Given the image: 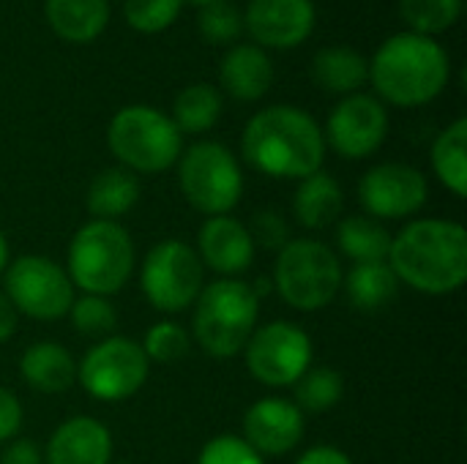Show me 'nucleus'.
<instances>
[{
    "label": "nucleus",
    "instance_id": "nucleus-1",
    "mask_svg": "<svg viewBox=\"0 0 467 464\" xmlns=\"http://www.w3.org/2000/svg\"><path fill=\"white\" fill-rule=\"evenodd\" d=\"M400 282L424 295L457 293L467 279V232L449 219H419L391 238L389 260Z\"/></svg>",
    "mask_w": 467,
    "mask_h": 464
},
{
    "label": "nucleus",
    "instance_id": "nucleus-2",
    "mask_svg": "<svg viewBox=\"0 0 467 464\" xmlns=\"http://www.w3.org/2000/svg\"><path fill=\"white\" fill-rule=\"evenodd\" d=\"M244 159L271 178H309L323 167L326 139L315 118L298 107L276 104L257 112L241 137Z\"/></svg>",
    "mask_w": 467,
    "mask_h": 464
},
{
    "label": "nucleus",
    "instance_id": "nucleus-3",
    "mask_svg": "<svg viewBox=\"0 0 467 464\" xmlns=\"http://www.w3.org/2000/svg\"><path fill=\"white\" fill-rule=\"evenodd\" d=\"M449 52L430 36H391L369 63V79L380 98L397 107H421L449 85Z\"/></svg>",
    "mask_w": 467,
    "mask_h": 464
},
{
    "label": "nucleus",
    "instance_id": "nucleus-4",
    "mask_svg": "<svg viewBox=\"0 0 467 464\" xmlns=\"http://www.w3.org/2000/svg\"><path fill=\"white\" fill-rule=\"evenodd\" d=\"M260 293L241 279H219L194 301L192 336L211 358H235L257 328Z\"/></svg>",
    "mask_w": 467,
    "mask_h": 464
},
{
    "label": "nucleus",
    "instance_id": "nucleus-5",
    "mask_svg": "<svg viewBox=\"0 0 467 464\" xmlns=\"http://www.w3.org/2000/svg\"><path fill=\"white\" fill-rule=\"evenodd\" d=\"M134 241L118 222L93 219L82 224L66 257V273L85 295H115L134 273Z\"/></svg>",
    "mask_w": 467,
    "mask_h": 464
},
{
    "label": "nucleus",
    "instance_id": "nucleus-6",
    "mask_svg": "<svg viewBox=\"0 0 467 464\" xmlns=\"http://www.w3.org/2000/svg\"><path fill=\"white\" fill-rule=\"evenodd\" d=\"M342 276L337 252L312 238L287 241L279 249L274 268L276 293L298 312L326 309L342 290Z\"/></svg>",
    "mask_w": 467,
    "mask_h": 464
},
{
    "label": "nucleus",
    "instance_id": "nucleus-7",
    "mask_svg": "<svg viewBox=\"0 0 467 464\" xmlns=\"http://www.w3.org/2000/svg\"><path fill=\"white\" fill-rule=\"evenodd\" d=\"M112 156L129 172H164L181 159V131L170 115L153 107H123L107 129Z\"/></svg>",
    "mask_w": 467,
    "mask_h": 464
},
{
    "label": "nucleus",
    "instance_id": "nucleus-8",
    "mask_svg": "<svg viewBox=\"0 0 467 464\" xmlns=\"http://www.w3.org/2000/svg\"><path fill=\"white\" fill-rule=\"evenodd\" d=\"M178 183L192 208L205 216H227L244 197V172L219 142H197L178 159Z\"/></svg>",
    "mask_w": 467,
    "mask_h": 464
},
{
    "label": "nucleus",
    "instance_id": "nucleus-9",
    "mask_svg": "<svg viewBox=\"0 0 467 464\" xmlns=\"http://www.w3.org/2000/svg\"><path fill=\"white\" fill-rule=\"evenodd\" d=\"M140 284L148 304L161 314H181L194 306L197 295L205 287V268L197 252L183 241L156 243L140 271Z\"/></svg>",
    "mask_w": 467,
    "mask_h": 464
},
{
    "label": "nucleus",
    "instance_id": "nucleus-10",
    "mask_svg": "<svg viewBox=\"0 0 467 464\" xmlns=\"http://www.w3.org/2000/svg\"><path fill=\"white\" fill-rule=\"evenodd\" d=\"M3 293L16 309L33 320H60L74 304V284L63 265L44 254H25L5 265Z\"/></svg>",
    "mask_w": 467,
    "mask_h": 464
},
{
    "label": "nucleus",
    "instance_id": "nucleus-11",
    "mask_svg": "<svg viewBox=\"0 0 467 464\" xmlns=\"http://www.w3.org/2000/svg\"><path fill=\"white\" fill-rule=\"evenodd\" d=\"M150 361L142 347L126 336L96 342L77 366V383L96 402H126L148 380Z\"/></svg>",
    "mask_w": 467,
    "mask_h": 464
},
{
    "label": "nucleus",
    "instance_id": "nucleus-12",
    "mask_svg": "<svg viewBox=\"0 0 467 464\" xmlns=\"http://www.w3.org/2000/svg\"><path fill=\"white\" fill-rule=\"evenodd\" d=\"M249 375L271 388L296 386L306 369H312V339L309 334L287 320L254 328L244 347Z\"/></svg>",
    "mask_w": 467,
    "mask_h": 464
},
{
    "label": "nucleus",
    "instance_id": "nucleus-13",
    "mask_svg": "<svg viewBox=\"0 0 467 464\" xmlns=\"http://www.w3.org/2000/svg\"><path fill=\"white\" fill-rule=\"evenodd\" d=\"M386 134H389L386 107L375 96L350 93L331 109L323 139L342 159H367L383 145Z\"/></svg>",
    "mask_w": 467,
    "mask_h": 464
},
{
    "label": "nucleus",
    "instance_id": "nucleus-14",
    "mask_svg": "<svg viewBox=\"0 0 467 464\" xmlns=\"http://www.w3.org/2000/svg\"><path fill=\"white\" fill-rule=\"evenodd\" d=\"M430 186L421 170L400 161L372 167L358 183V200L372 219H405L424 208Z\"/></svg>",
    "mask_w": 467,
    "mask_h": 464
},
{
    "label": "nucleus",
    "instance_id": "nucleus-15",
    "mask_svg": "<svg viewBox=\"0 0 467 464\" xmlns=\"http://www.w3.org/2000/svg\"><path fill=\"white\" fill-rule=\"evenodd\" d=\"M304 413L287 399H260L244 416V440L260 457L290 454L304 440Z\"/></svg>",
    "mask_w": 467,
    "mask_h": 464
},
{
    "label": "nucleus",
    "instance_id": "nucleus-16",
    "mask_svg": "<svg viewBox=\"0 0 467 464\" xmlns=\"http://www.w3.org/2000/svg\"><path fill=\"white\" fill-rule=\"evenodd\" d=\"M244 25L257 44L290 49L309 38L315 27L312 0H249Z\"/></svg>",
    "mask_w": 467,
    "mask_h": 464
},
{
    "label": "nucleus",
    "instance_id": "nucleus-17",
    "mask_svg": "<svg viewBox=\"0 0 467 464\" xmlns=\"http://www.w3.org/2000/svg\"><path fill=\"white\" fill-rule=\"evenodd\" d=\"M197 257L202 268L222 273L224 279H235L254 260V241L249 227L233 216H208V222L197 232Z\"/></svg>",
    "mask_w": 467,
    "mask_h": 464
},
{
    "label": "nucleus",
    "instance_id": "nucleus-18",
    "mask_svg": "<svg viewBox=\"0 0 467 464\" xmlns=\"http://www.w3.org/2000/svg\"><path fill=\"white\" fill-rule=\"evenodd\" d=\"M112 462V435L109 429L90 418L74 416L63 421L49 443L44 464H109Z\"/></svg>",
    "mask_w": 467,
    "mask_h": 464
},
{
    "label": "nucleus",
    "instance_id": "nucleus-19",
    "mask_svg": "<svg viewBox=\"0 0 467 464\" xmlns=\"http://www.w3.org/2000/svg\"><path fill=\"white\" fill-rule=\"evenodd\" d=\"M219 79L222 88L238 98V101H257L271 90L274 82V66L271 57L254 46V44H241L233 46L219 66Z\"/></svg>",
    "mask_w": 467,
    "mask_h": 464
},
{
    "label": "nucleus",
    "instance_id": "nucleus-20",
    "mask_svg": "<svg viewBox=\"0 0 467 464\" xmlns=\"http://www.w3.org/2000/svg\"><path fill=\"white\" fill-rule=\"evenodd\" d=\"M22 380L38 394H66L77 383V364L57 342H36L19 358Z\"/></svg>",
    "mask_w": 467,
    "mask_h": 464
},
{
    "label": "nucleus",
    "instance_id": "nucleus-21",
    "mask_svg": "<svg viewBox=\"0 0 467 464\" xmlns=\"http://www.w3.org/2000/svg\"><path fill=\"white\" fill-rule=\"evenodd\" d=\"M49 27L71 44H88L101 36L109 19L107 0H47Z\"/></svg>",
    "mask_w": 467,
    "mask_h": 464
},
{
    "label": "nucleus",
    "instance_id": "nucleus-22",
    "mask_svg": "<svg viewBox=\"0 0 467 464\" xmlns=\"http://www.w3.org/2000/svg\"><path fill=\"white\" fill-rule=\"evenodd\" d=\"M342 205H345V197H342L339 183L328 172L317 170L315 175H309L298 183V191L293 200V213L301 222V227L323 230L339 219Z\"/></svg>",
    "mask_w": 467,
    "mask_h": 464
},
{
    "label": "nucleus",
    "instance_id": "nucleus-23",
    "mask_svg": "<svg viewBox=\"0 0 467 464\" xmlns=\"http://www.w3.org/2000/svg\"><path fill=\"white\" fill-rule=\"evenodd\" d=\"M85 202L93 219L118 222L140 202V180L126 167H109L93 178Z\"/></svg>",
    "mask_w": 467,
    "mask_h": 464
},
{
    "label": "nucleus",
    "instance_id": "nucleus-24",
    "mask_svg": "<svg viewBox=\"0 0 467 464\" xmlns=\"http://www.w3.org/2000/svg\"><path fill=\"white\" fill-rule=\"evenodd\" d=\"M312 79L328 93H356L369 79V63L353 46H326L312 60Z\"/></svg>",
    "mask_w": 467,
    "mask_h": 464
},
{
    "label": "nucleus",
    "instance_id": "nucleus-25",
    "mask_svg": "<svg viewBox=\"0 0 467 464\" xmlns=\"http://www.w3.org/2000/svg\"><path fill=\"white\" fill-rule=\"evenodd\" d=\"M342 287L353 309L378 312L394 301L400 290V279L389 263H361V265H353L348 276H342Z\"/></svg>",
    "mask_w": 467,
    "mask_h": 464
},
{
    "label": "nucleus",
    "instance_id": "nucleus-26",
    "mask_svg": "<svg viewBox=\"0 0 467 464\" xmlns=\"http://www.w3.org/2000/svg\"><path fill=\"white\" fill-rule=\"evenodd\" d=\"M391 232L372 216H348L337 230V243L353 265L386 263L391 252Z\"/></svg>",
    "mask_w": 467,
    "mask_h": 464
},
{
    "label": "nucleus",
    "instance_id": "nucleus-27",
    "mask_svg": "<svg viewBox=\"0 0 467 464\" xmlns=\"http://www.w3.org/2000/svg\"><path fill=\"white\" fill-rule=\"evenodd\" d=\"M467 120L457 118L446 131L438 134L432 145V167L435 175L446 189H451L457 197L467 194Z\"/></svg>",
    "mask_w": 467,
    "mask_h": 464
},
{
    "label": "nucleus",
    "instance_id": "nucleus-28",
    "mask_svg": "<svg viewBox=\"0 0 467 464\" xmlns=\"http://www.w3.org/2000/svg\"><path fill=\"white\" fill-rule=\"evenodd\" d=\"M222 115V93L213 85H189L175 96L172 123L181 134H202L216 126Z\"/></svg>",
    "mask_w": 467,
    "mask_h": 464
},
{
    "label": "nucleus",
    "instance_id": "nucleus-29",
    "mask_svg": "<svg viewBox=\"0 0 467 464\" xmlns=\"http://www.w3.org/2000/svg\"><path fill=\"white\" fill-rule=\"evenodd\" d=\"M345 397V380L337 369L315 366L296 383V407L301 413H326Z\"/></svg>",
    "mask_w": 467,
    "mask_h": 464
},
{
    "label": "nucleus",
    "instance_id": "nucleus-30",
    "mask_svg": "<svg viewBox=\"0 0 467 464\" xmlns=\"http://www.w3.org/2000/svg\"><path fill=\"white\" fill-rule=\"evenodd\" d=\"M400 14L410 25V33L432 38L460 19L462 0H400Z\"/></svg>",
    "mask_w": 467,
    "mask_h": 464
},
{
    "label": "nucleus",
    "instance_id": "nucleus-31",
    "mask_svg": "<svg viewBox=\"0 0 467 464\" xmlns=\"http://www.w3.org/2000/svg\"><path fill=\"white\" fill-rule=\"evenodd\" d=\"M71 325L90 339H107L112 336L115 325H118V312L109 304V298L104 295H79L74 298L71 309H68Z\"/></svg>",
    "mask_w": 467,
    "mask_h": 464
},
{
    "label": "nucleus",
    "instance_id": "nucleus-32",
    "mask_svg": "<svg viewBox=\"0 0 467 464\" xmlns=\"http://www.w3.org/2000/svg\"><path fill=\"white\" fill-rule=\"evenodd\" d=\"M189 347H192V336L175 320H161L150 325L142 342V353L148 356V361L156 364H175L189 356Z\"/></svg>",
    "mask_w": 467,
    "mask_h": 464
},
{
    "label": "nucleus",
    "instance_id": "nucleus-33",
    "mask_svg": "<svg viewBox=\"0 0 467 464\" xmlns=\"http://www.w3.org/2000/svg\"><path fill=\"white\" fill-rule=\"evenodd\" d=\"M183 0H126V22L140 33H159L170 27L181 11Z\"/></svg>",
    "mask_w": 467,
    "mask_h": 464
},
{
    "label": "nucleus",
    "instance_id": "nucleus-34",
    "mask_svg": "<svg viewBox=\"0 0 467 464\" xmlns=\"http://www.w3.org/2000/svg\"><path fill=\"white\" fill-rule=\"evenodd\" d=\"M197 27L211 44H230L241 36L244 16L233 3H216L202 8V14L197 16Z\"/></svg>",
    "mask_w": 467,
    "mask_h": 464
},
{
    "label": "nucleus",
    "instance_id": "nucleus-35",
    "mask_svg": "<svg viewBox=\"0 0 467 464\" xmlns=\"http://www.w3.org/2000/svg\"><path fill=\"white\" fill-rule=\"evenodd\" d=\"M197 464H265L263 457L238 435H219L208 440L197 457Z\"/></svg>",
    "mask_w": 467,
    "mask_h": 464
},
{
    "label": "nucleus",
    "instance_id": "nucleus-36",
    "mask_svg": "<svg viewBox=\"0 0 467 464\" xmlns=\"http://www.w3.org/2000/svg\"><path fill=\"white\" fill-rule=\"evenodd\" d=\"M249 235L254 241V249L263 246V249H282L287 241H290V230H287V222L274 213V211H260L249 227Z\"/></svg>",
    "mask_w": 467,
    "mask_h": 464
},
{
    "label": "nucleus",
    "instance_id": "nucleus-37",
    "mask_svg": "<svg viewBox=\"0 0 467 464\" xmlns=\"http://www.w3.org/2000/svg\"><path fill=\"white\" fill-rule=\"evenodd\" d=\"M22 427V405L19 399L0 386V443L11 440Z\"/></svg>",
    "mask_w": 467,
    "mask_h": 464
},
{
    "label": "nucleus",
    "instance_id": "nucleus-38",
    "mask_svg": "<svg viewBox=\"0 0 467 464\" xmlns=\"http://www.w3.org/2000/svg\"><path fill=\"white\" fill-rule=\"evenodd\" d=\"M0 464H44V454L30 440H14L0 454Z\"/></svg>",
    "mask_w": 467,
    "mask_h": 464
},
{
    "label": "nucleus",
    "instance_id": "nucleus-39",
    "mask_svg": "<svg viewBox=\"0 0 467 464\" xmlns=\"http://www.w3.org/2000/svg\"><path fill=\"white\" fill-rule=\"evenodd\" d=\"M296 464H353V459L334 446H315Z\"/></svg>",
    "mask_w": 467,
    "mask_h": 464
},
{
    "label": "nucleus",
    "instance_id": "nucleus-40",
    "mask_svg": "<svg viewBox=\"0 0 467 464\" xmlns=\"http://www.w3.org/2000/svg\"><path fill=\"white\" fill-rule=\"evenodd\" d=\"M14 331H16V309L11 306L5 293H0V342L11 339Z\"/></svg>",
    "mask_w": 467,
    "mask_h": 464
},
{
    "label": "nucleus",
    "instance_id": "nucleus-41",
    "mask_svg": "<svg viewBox=\"0 0 467 464\" xmlns=\"http://www.w3.org/2000/svg\"><path fill=\"white\" fill-rule=\"evenodd\" d=\"M5 265H8V241H5V235L0 230V273L5 271Z\"/></svg>",
    "mask_w": 467,
    "mask_h": 464
},
{
    "label": "nucleus",
    "instance_id": "nucleus-42",
    "mask_svg": "<svg viewBox=\"0 0 467 464\" xmlns=\"http://www.w3.org/2000/svg\"><path fill=\"white\" fill-rule=\"evenodd\" d=\"M192 3H197V5H216V3H230V0H192Z\"/></svg>",
    "mask_w": 467,
    "mask_h": 464
},
{
    "label": "nucleus",
    "instance_id": "nucleus-43",
    "mask_svg": "<svg viewBox=\"0 0 467 464\" xmlns=\"http://www.w3.org/2000/svg\"><path fill=\"white\" fill-rule=\"evenodd\" d=\"M109 464H112V462H109ZM118 464H123V462H118Z\"/></svg>",
    "mask_w": 467,
    "mask_h": 464
}]
</instances>
